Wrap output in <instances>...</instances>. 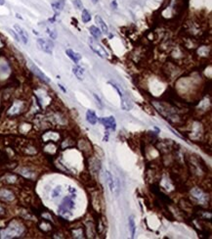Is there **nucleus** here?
<instances>
[{"label":"nucleus","mask_w":212,"mask_h":239,"mask_svg":"<svg viewBox=\"0 0 212 239\" xmlns=\"http://www.w3.org/2000/svg\"><path fill=\"white\" fill-rule=\"evenodd\" d=\"M105 177H106L107 183H108V185H109L111 193H114L115 195V197H117V196L119 195V192H120V186H119L118 180H117L115 177L108 171H106V172H105Z\"/></svg>","instance_id":"1"},{"label":"nucleus","mask_w":212,"mask_h":239,"mask_svg":"<svg viewBox=\"0 0 212 239\" xmlns=\"http://www.w3.org/2000/svg\"><path fill=\"white\" fill-rule=\"evenodd\" d=\"M88 43H89V46H90V48L95 52L98 56H100L101 58H107L108 57V52L106 51V49L103 47V46L99 43V42L94 38V37H91V38H89L88 40Z\"/></svg>","instance_id":"2"},{"label":"nucleus","mask_w":212,"mask_h":239,"mask_svg":"<svg viewBox=\"0 0 212 239\" xmlns=\"http://www.w3.org/2000/svg\"><path fill=\"white\" fill-rule=\"evenodd\" d=\"M37 45L38 47L47 54H52L54 49V43L49 39L44 38H38L37 39Z\"/></svg>","instance_id":"3"},{"label":"nucleus","mask_w":212,"mask_h":239,"mask_svg":"<svg viewBox=\"0 0 212 239\" xmlns=\"http://www.w3.org/2000/svg\"><path fill=\"white\" fill-rule=\"evenodd\" d=\"M74 207V203H73V200L70 198V197H65L62 204H61L60 208H59V212L61 215H65L69 212H70V210Z\"/></svg>","instance_id":"4"},{"label":"nucleus","mask_w":212,"mask_h":239,"mask_svg":"<svg viewBox=\"0 0 212 239\" xmlns=\"http://www.w3.org/2000/svg\"><path fill=\"white\" fill-rule=\"evenodd\" d=\"M29 68H30V71L34 73L35 76L38 78H40L42 81H44V82H46V83H49L50 82V78L46 76V74L41 71V70L36 66V65H34L32 62H29Z\"/></svg>","instance_id":"5"},{"label":"nucleus","mask_w":212,"mask_h":239,"mask_svg":"<svg viewBox=\"0 0 212 239\" xmlns=\"http://www.w3.org/2000/svg\"><path fill=\"white\" fill-rule=\"evenodd\" d=\"M100 121L107 129H111V130H115V129H116V121H115V117H112V116L106 117V118H101Z\"/></svg>","instance_id":"6"},{"label":"nucleus","mask_w":212,"mask_h":239,"mask_svg":"<svg viewBox=\"0 0 212 239\" xmlns=\"http://www.w3.org/2000/svg\"><path fill=\"white\" fill-rule=\"evenodd\" d=\"M14 31H16V34H18L19 38H20V40L23 42V43L26 44L27 41H29V35H27V32L19 25L14 26Z\"/></svg>","instance_id":"7"},{"label":"nucleus","mask_w":212,"mask_h":239,"mask_svg":"<svg viewBox=\"0 0 212 239\" xmlns=\"http://www.w3.org/2000/svg\"><path fill=\"white\" fill-rule=\"evenodd\" d=\"M120 97V106L124 111H129L133 108V103H132L131 99L126 95V93L124 92Z\"/></svg>","instance_id":"8"},{"label":"nucleus","mask_w":212,"mask_h":239,"mask_svg":"<svg viewBox=\"0 0 212 239\" xmlns=\"http://www.w3.org/2000/svg\"><path fill=\"white\" fill-rule=\"evenodd\" d=\"M65 0H57L56 2L52 3V8H53L56 16L59 15V14L63 11V9L65 7Z\"/></svg>","instance_id":"9"},{"label":"nucleus","mask_w":212,"mask_h":239,"mask_svg":"<svg viewBox=\"0 0 212 239\" xmlns=\"http://www.w3.org/2000/svg\"><path fill=\"white\" fill-rule=\"evenodd\" d=\"M65 54H67L68 57L69 59H72V62H74L75 64H77L79 61L81 60V55L79 53H77V52H75V51L72 50V49H67V50H65Z\"/></svg>","instance_id":"10"},{"label":"nucleus","mask_w":212,"mask_h":239,"mask_svg":"<svg viewBox=\"0 0 212 239\" xmlns=\"http://www.w3.org/2000/svg\"><path fill=\"white\" fill-rule=\"evenodd\" d=\"M95 22H96V24H98V26L100 27V30H101L102 32H104V34H106L109 32V27H108V25L105 23V21H104L99 15H97L95 17Z\"/></svg>","instance_id":"11"},{"label":"nucleus","mask_w":212,"mask_h":239,"mask_svg":"<svg viewBox=\"0 0 212 239\" xmlns=\"http://www.w3.org/2000/svg\"><path fill=\"white\" fill-rule=\"evenodd\" d=\"M86 120L89 124L91 125H96L97 121H98V118L95 114V112L92 111V110H88L86 112Z\"/></svg>","instance_id":"12"},{"label":"nucleus","mask_w":212,"mask_h":239,"mask_svg":"<svg viewBox=\"0 0 212 239\" xmlns=\"http://www.w3.org/2000/svg\"><path fill=\"white\" fill-rule=\"evenodd\" d=\"M192 194H193V196H194L195 198H196L197 200H200V202H204L205 199H206L205 194L199 188H194V189H193L192 190Z\"/></svg>","instance_id":"13"},{"label":"nucleus","mask_w":212,"mask_h":239,"mask_svg":"<svg viewBox=\"0 0 212 239\" xmlns=\"http://www.w3.org/2000/svg\"><path fill=\"white\" fill-rule=\"evenodd\" d=\"M72 73L74 74V76L76 77L78 79H83V76H84V70L83 68H81L80 66H74L72 67Z\"/></svg>","instance_id":"14"},{"label":"nucleus","mask_w":212,"mask_h":239,"mask_svg":"<svg viewBox=\"0 0 212 239\" xmlns=\"http://www.w3.org/2000/svg\"><path fill=\"white\" fill-rule=\"evenodd\" d=\"M89 31H90V34H92V36L94 37V38H101L102 37L103 32L101 31V30L99 29V27H97L95 26H91L90 27H89Z\"/></svg>","instance_id":"15"},{"label":"nucleus","mask_w":212,"mask_h":239,"mask_svg":"<svg viewBox=\"0 0 212 239\" xmlns=\"http://www.w3.org/2000/svg\"><path fill=\"white\" fill-rule=\"evenodd\" d=\"M128 224H129V230L131 232V237H134L135 231H136V224H135L134 215H130V217L128 218Z\"/></svg>","instance_id":"16"},{"label":"nucleus","mask_w":212,"mask_h":239,"mask_svg":"<svg viewBox=\"0 0 212 239\" xmlns=\"http://www.w3.org/2000/svg\"><path fill=\"white\" fill-rule=\"evenodd\" d=\"M46 32H47V34L51 37V39H56V38H57V31H56V29L54 27L48 26L46 27Z\"/></svg>","instance_id":"17"},{"label":"nucleus","mask_w":212,"mask_h":239,"mask_svg":"<svg viewBox=\"0 0 212 239\" xmlns=\"http://www.w3.org/2000/svg\"><path fill=\"white\" fill-rule=\"evenodd\" d=\"M81 19H82V22L85 23V24H87V23H89L91 21V15H90V13L86 10V9H83L82 10Z\"/></svg>","instance_id":"18"},{"label":"nucleus","mask_w":212,"mask_h":239,"mask_svg":"<svg viewBox=\"0 0 212 239\" xmlns=\"http://www.w3.org/2000/svg\"><path fill=\"white\" fill-rule=\"evenodd\" d=\"M0 197L5 199V200H12L14 197H13V194L11 193V192H9L7 190H2L1 192H0Z\"/></svg>","instance_id":"19"},{"label":"nucleus","mask_w":212,"mask_h":239,"mask_svg":"<svg viewBox=\"0 0 212 239\" xmlns=\"http://www.w3.org/2000/svg\"><path fill=\"white\" fill-rule=\"evenodd\" d=\"M21 104H22V103L18 102V101L14 103V105L12 106V108L10 109V114L18 113V112H19V109H20V107H21Z\"/></svg>","instance_id":"20"},{"label":"nucleus","mask_w":212,"mask_h":239,"mask_svg":"<svg viewBox=\"0 0 212 239\" xmlns=\"http://www.w3.org/2000/svg\"><path fill=\"white\" fill-rule=\"evenodd\" d=\"M73 5L74 7L77 9V10H83V4L81 2V0H73Z\"/></svg>","instance_id":"21"},{"label":"nucleus","mask_w":212,"mask_h":239,"mask_svg":"<svg viewBox=\"0 0 212 239\" xmlns=\"http://www.w3.org/2000/svg\"><path fill=\"white\" fill-rule=\"evenodd\" d=\"M61 192H62V189H61V187H60V186L56 187V188H55L53 191H52V197H53V198L58 197V196L61 194Z\"/></svg>","instance_id":"22"},{"label":"nucleus","mask_w":212,"mask_h":239,"mask_svg":"<svg viewBox=\"0 0 212 239\" xmlns=\"http://www.w3.org/2000/svg\"><path fill=\"white\" fill-rule=\"evenodd\" d=\"M8 31L9 32H10V34L13 35V37H14V38H15L17 41H20V38H19V36H18V34H16V31H12V30H8Z\"/></svg>","instance_id":"23"},{"label":"nucleus","mask_w":212,"mask_h":239,"mask_svg":"<svg viewBox=\"0 0 212 239\" xmlns=\"http://www.w3.org/2000/svg\"><path fill=\"white\" fill-rule=\"evenodd\" d=\"M94 97H95V99H96V101H97V104H99L101 107H103V103H102V101H101L100 98L97 96V94H94Z\"/></svg>","instance_id":"24"},{"label":"nucleus","mask_w":212,"mask_h":239,"mask_svg":"<svg viewBox=\"0 0 212 239\" xmlns=\"http://www.w3.org/2000/svg\"><path fill=\"white\" fill-rule=\"evenodd\" d=\"M59 86H60V88H61V89H62V90H63L64 92H67V90H65V88H64V86L62 85V84H59Z\"/></svg>","instance_id":"25"},{"label":"nucleus","mask_w":212,"mask_h":239,"mask_svg":"<svg viewBox=\"0 0 212 239\" xmlns=\"http://www.w3.org/2000/svg\"><path fill=\"white\" fill-rule=\"evenodd\" d=\"M111 6L114 7L115 6V9H116V2L115 1H114V2H111Z\"/></svg>","instance_id":"26"},{"label":"nucleus","mask_w":212,"mask_h":239,"mask_svg":"<svg viewBox=\"0 0 212 239\" xmlns=\"http://www.w3.org/2000/svg\"><path fill=\"white\" fill-rule=\"evenodd\" d=\"M3 46H4V43H3V42H2L1 38H0V48H2V47H3Z\"/></svg>","instance_id":"27"},{"label":"nucleus","mask_w":212,"mask_h":239,"mask_svg":"<svg viewBox=\"0 0 212 239\" xmlns=\"http://www.w3.org/2000/svg\"><path fill=\"white\" fill-rule=\"evenodd\" d=\"M5 4V0H0V5H4Z\"/></svg>","instance_id":"28"},{"label":"nucleus","mask_w":212,"mask_h":239,"mask_svg":"<svg viewBox=\"0 0 212 239\" xmlns=\"http://www.w3.org/2000/svg\"><path fill=\"white\" fill-rule=\"evenodd\" d=\"M98 1H99V0H92V2H93L94 4H96V3H98Z\"/></svg>","instance_id":"29"}]
</instances>
